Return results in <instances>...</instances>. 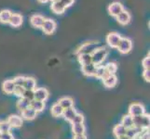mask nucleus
<instances>
[{
  "instance_id": "nucleus-1",
  "label": "nucleus",
  "mask_w": 150,
  "mask_h": 139,
  "mask_svg": "<svg viewBox=\"0 0 150 139\" xmlns=\"http://www.w3.org/2000/svg\"><path fill=\"white\" fill-rule=\"evenodd\" d=\"M107 55H108V50L105 46H101V47L97 48L94 52L91 54V62L95 66H99L103 62V60L106 59Z\"/></svg>"
},
{
  "instance_id": "nucleus-2",
  "label": "nucleus",
  "mask_w": 150,
  "mask_h": 139,
  "mask_svg": "<svg viewBox=\"0 0 150 139\" xmlns=\"http://www.w3.org/2000/svg\"><path fill=\"white\" fill-rule=\"evenodd\" d=\"M133 126L140 129H148L150 124V118L147 114H143L140 116L132 117Z\"/></svg>"
},
{
  "instance_id": "nucleus-3",
  "label": "nucleus",
  "mask_w": 150,
  "mask_h": 139,
  "mask_svg": "<svg viewBox=\"0 0 150 139\" xmlns=\"http://www.w3.org/2000/svg\"><path fill=\"white\" fill-rule=\"evenodd\" d=\"M101 47V45L99 43L97 42H91V43H86L83 45H81L80 47L77 50V55L79 54H90L91 55L94 51Z\"/></svg>"
},
{
  "instance_id": "nucleus-4",
  "label": "nucleus",
  "mask_w": 150,
  "mask_h": 139,
  "mask_svg": "<svg viewBox=\"0 0 150 139\" xmlns=\"http://www.w3.org/2000/svg\"><path fill=\"white\" fill-rule=\"evenodd\" d=\"M132 48V42L129 38H121L120 44H118L117 49L121 54H128Z\"/></svg>"
},
{
  "instance_id": "nucleus-5",
  "label": "nucleus",
  "mask_w": 150,
  "mask_h": 139,
  "mask_svg": "<svg viewBox=\"0 0 150 139\" xmlns=\"http://www.w3.org/2000/svg\"><path fill=\"white\" fill-rule=\"evenodd\" d=\"M121 36L117 33H110L108 34V35L106 36V43L108 44V45L111 46L113 48H117L118 44H120V40H121Z\"/></svg>"
},
{
  "instance_id": "nucleus-6",
  "label": "nucleus",
  "mask_w": 150,
  "mask_h": 139,
  "mask_svg": "<svg viewBox=\"0 0 150 139\" xmlns=\"http://www.w3.org/2000/svg\"><path fill=\"white\" fill-rule=\"evenodd\" d=\"M144 114V107L142 104L138 103H133L129 107V115L132 117H136Z\"/></svg>"
},
{
  "instance_id": "nucleus-7",
  "label": "nucleus",
  "mask_w": 150,
  "mask_h": 139,
  "mask_svg": "<svg viewBox=\"0 0 150 139\" xmlns=\"http://www.w3.org/2000/svg\"><path fill=\"white\" fill-rule=\"evenodd\" d=\"M123 10H124L123 5L120 2H113L108 6V13L113 17H117Z\"/></svg>"
},
{
  "instance_id": "nucleus-8",
  "label": "nucleus",
  "mask_w": 150,
  "mask_h": 139,
  "mask_svg": "<svg viewBox=\"0 0 150 139\" xmlns=\"http://www.w3.org/2000/svg\"><path fill=\"white\" fill-rule=\"evenodd\" d=\"M41 28L46 34H51L56 30V22L51 19H45V22Z\"/></svg>"
},
{
  "instance_id": "nucleus-9",
  "label": "nucleus",
  "mask_w": 150,
  "mask_h": 139,
  "mask_svg": "<svg viewBox=\"0 0 150 139\" xmlns=\"http://www.w3.org/2000/svg\"><path fill=\"white\" fill-rule=\"evenodd\" d=\"M35 99L39 101H46L49 97V91L46 88H35L34 90Z\"/></svg>"
},
{
  "instance_id": "nucleus-10",
  "label": "nucleus",
  "mask_w": 150,
  "mask_h": 139,
  "mask_svg": "<svg viewBox=\"0 0 150 139\" xmlns=\"http://www.w3.org/2000/svg\"><path fill=\"white\" fill-rule=\"evenodd\" d=\"M44 22H45V18L43 16H41V15H38V14L33 15L30 19V22H31V24H32V26L35 28H41Z\"/></svg>"
},
{
  "instance_id": "nucleus-11",
  "label": "nucleus",
  "mask_w": 150,
  "mask_h": 139,
  "mask_svg": "<svg viewBox=\"0 0 150 139\" xmlns=\"http://www.w3.org/2000/svg\"><path fill=\"white\" fill-rule=\"evenodd\" d=\"M117 18V22L121 24V25H127L129 22H131V14L129 13L128 11H126V10H123V11L121 13H120L117 15V16L116 17Z\"/></svg>"
},
{
  "instance_id": "nucleus-12",
  "label": "nucleus",
  "mask_w": 150,
  "mask_h": 139,
  "mask_svg": "<svg viewBox=\"0 0 150 139\" xmlns=\"http://www.w3.org/2000/svg\"><path fill=\"white\" fill-rule=\"evenodd\" d=\"M8 123L10 125V127H13V128H18L21 127L23 125V118L17 116V115H11L8 117Z\"/></svg>"
},
{
  "instance_id": "nucleus-13",
  "label": "nucleus",
  "mask_w": 150,
  "mask_h": 139,
  "mask_svg": "<svg viewBox=\"0 0 150 139\" xmlns=\"http://www.w3.org/2000/svg\"><path fill=\"white\" fill-rule=\"evenodd\" d=\"M103 85L107 87V88H113L114 86H116L117 83V78L115 74H109L105 79H103Z\"/></svg>"
},
{
  "instance_id": "nucleus-14",
  "label": "nucleus",
  "mask_w": 150,
  "mask_h": 139,
  "mask_svg": "<svg viewBox=\"0 0 150 139\" xmlns=\"http://www.w3.org/2000/svg\"><path fill=\"white\" fill-rule=\"evenodd\" d=\"M96 67L93 63H90L88 65L81 66V71L84 75L86 76H94L96 71Z\"/></svg>"
},
{
  "instance_id": "nucleus-15",
  "label": "nucleus",
  "mask_w": 150,
  "mask_h": 139,
  "mask_svg": "<svg viewBox=\"0 0 150 139\" xmlns=\"http://www.w3.org/2000/svg\"><path fill=\"white\" fill-rule=\"evenodd\" d=\"M8 23L12 27H20L23 23V16L18 13H12Z\"/></svg>"
},
{
  "instance_id": "nucleus-16",
  "label": "nucleus",
  "mask_w": 150,
  "mask_h": 139,
  "mask_svg": "<svg viewBox=\"0 0 150 139\" xmlns=\"http://www.w3.org/2000/svg\"><path fill=\"white\" fill-rule=\"evenodd\" d=\"M50 8L55 14H63L65 11V9H66V8L64 6L63 4H62V2L60 1V0H58V1H54V2L51 3Z\"/></svg>"
},
{
  "instance_id": "nucleus-17",
  "label": "nucleus",
  "mask_w": 150,
  "mask_h": 139,
  "mask_svg": "<svg viewBox=\"0 0 150 139\" xmlns=\"http://www.w3.org/2000/svg\"><path fill=\"white\" fill-rule=\"evenodd\" d=\"M37 114H38V113L35 112L31 107L27 108L26 110H24L22 111L23 119L26 120V121H32V120H34L35 118L37 117Z\"/></svg>"
},
{
  "instance_id": "nucleus-18",
  "label": "nucleus",
  "mask_w": 150,
  "mask_h": 139,
  "mask_svg": "<svg viewBox=\"0 0 150 139\" xmlns=\"http://www.w3.org/2000/svg\"><path fill=\"white\" fill-rule=\"evenodd\" d=\"M58 104L63 108L64 110L70 109V108H73L74 106V100L71 98V97H63L58 101Z\"/></svg>"
},
{
  "instance_id": "nucleus-19",
  "label": "nucleus",
  "mask_w": 150,
  "mask_h": 139,
  "mask_svg": "<svg viewBox=\"0 0 150 139\" xmlns=\"http://www.w3.org/2000/svg\"><path fill=\"white\" fill-rule=\"evenodd\" d=\"M35 85H37V82L33 77H25L24 83H23V88L25 90H35Z\"/></svg>"
},
{
  "instance_id": "nucleus-20",
  "label": "nucleus",
  "mask_w": 150,
  "mask_h": 139,
  "mask_svg": "<svg viewBox=\"0 0 150 139\" xmlns=\"http://www.w3.org/2000/svg\"><path fill=\"white\" fill-rule=\"evenodd\" d=\"M14 88L15 85L13 83V80H7L2 85V89L6 94H13Z\"/></svg>"
},
{
  "instance_id": "nucleus-21",
  "label": "nucleus",
  "mask_w": 150,
  "mask_h": 139,
  "mask_svg": "<svg viewBox=\"0 0 150 139\" xmlns=\"http://www.w3.org/2000/svg\"><path fill=\"white\" fill-rule=\"evenodd\" d=\"M144 129H140V128H136V127H132L129 128L126 131V136L130 138V139H136L137 136L140 135V133L143 131Z\"/></svg>"
},
{
  "instance_id": "nucleus-22",
  "label": "nucleus",
  "mask_w": 150,
  "mask_h": 139,
  "mask_svg": "<svg viewBox=\"0 0 150 139\" xmlns=\"http://www.w3.org/2000/svg\"><path fill=\"white\" fill-rule=\"evenodd\" d=\"M30 107L32 108V109L37 112H41L43 111L44 108H45V103L43 101H39V100H35L34 99L33 101H31V104H30Z\"/></svg>"
},
{
  "instance_id": "nucleus-23",
  "label": "nucleus",
  "mask_w": 150,
  "mask_h": 139,
  "mask_svg": "<svg viewBox=\"0 0 150 139\" xmlns=\"http://www.w3.org/2000/svg\"><path fill=\"white\" fill-rule=\"evenodd\" d=\"M109 75V73H107L106 70H105V67L103 66V65H99L96 67V71H95V77L99 79H105L106 76Z\"/></svg>"
},
{
  "instance_id": "nucleus-24",
  "label": "nucleus",
  "mask_w": 150,
  "mask_h": 139,
  "mask_svg": "<svg viewBox=\"0 0 150 139\" xmlns=\"http://www.w3.org/2000/svg\"><path fill=\"white\" fill-rule=\"evenodd\" d=\"M12 12L8 9H3L0 11V22L2 23H8L10 17H11Z\"/></svg>"
},
{
  "instance_id": "nucleus-25",
  "label": "nucleus",
  "mask_w": 150,
  "mask_h": 139,
  "mask_svg": "<svg viewBox=\"0 0 150 139\" xmlns=\"http://www.w3.org/2000/svg\"><path fill=\"white\" fill-rule=\"evenodd\" d=\"M76 114V110L74 109V108H70V109H67V110H64L63 117L64 118L66 121L72 122V121H73V119L75 118Z\"/></svg>"
},
{
  "instance_id": "nucleus-26",
  "label": "nucleus",
  "mask_w": 150,
  "mask_h": 139,
  "mask_svg": "<svg viewBox=\"0 0 150 139\" xmlns=\"http://www.w3.org/2000/svg\"><path fill=\"white\" fill-rule=\"evenodd\" d=\"M77 59H79V61L81 64V66L92 63L91 62V55H90V54H79L77 55Z\"/></svg>"
},
{
  "instance_id": "nucleus-27",
  "label": "nucleus",
  "mask_w": 150,
  "mask_h": 139,
  "mask_svg": "<svg viewBox=\"0 0 150 139\" xmlns=\"http://www.w3.org/2000/svg\"><path fill=\"white\" fill-rule=\"evenodd\" d=\"M85 125L83 123H79V124H73L72 125V132L75 136H79V135H84L85 133Z\"/></svg>"
},
{
  "instance_id": "nucleus-28",
  "label": "nucleus",
  "mask_w": 150,
  "mask_h": 139,
  "mask_svg": "<svg viewBox=\"0 0 150 139\" xmlns=\"http://www.w3.org/2000/svg\"><path fill=\"white\" fill-rule=\"evenodd\" d=\"M30 104H31V101H29L26 98H23V97H21L17 102V108H18V110L23 111L24 110H26L27 108H29Z\"/></svg>"
},
{
  "instance_id": "nucleus-29",
  "label": "nucleus",
  "mask_w": 150,
  "mask_h": 139,
  "mask_svg": "<svg viewBox=\"0 0 150 139\" xmlns=\"http://www.w3.org/2000/svg\"><path fill=\"white\" fill-rule=\"evenodd\" d=\"M126 129H129V128L133 127V121H132V117L131 115H124L122 120H121V123Z\"/></svg>"
},
{
  "instance_id": "nucleus-30",
  "label": "nucleus",
  "mask_w": 150,
  "mask_h": 139,
  "mask_svg": "<svg viewBox=\"0 0 150 139\" xmlns=\"http://www.w3.org/2000/svg\"><path fill=\"white\" fill-rule=\"evenodd\" d=\"M126 131L127 129L122 124H117L113 129V133H114V135L116 136V137L126 136Z\"/></svg>"
},
{
  "instance_id": "nucleus-31",
  "label": "nucleus",
  "mask_w": 150,
  "mask_h": 139,
  "mask_svg": "<svg viewBox=\"0 0 150 139\" xmlns=\"http://www.w3.org/2000/svg\"><path fill=\"white\" fill-rule=\"evenodd\" d=\"M64 109L62 108L58 103H56L52 106L51 108V114H52L53 117H60V116H63V113H64Z\"/></svg>"
},
{
  "instance_id": "nucleus-32",
  "label": "nucleus",
  "mask_w": 150,
  "mask_h": 139,
  "mask_svg": "<svg viewBox=\"0 0 150 139\" xmlns=\"http://www.w3.org/2000/svg\"><path fill=\"white\" fill-rule=\"evenodd\" d=\"M105 67L106 71L109 74H115L117 70V64L115 62H110V63H108L107 65H105Z\"/></svg>"
},
{
  "instance_id": "nucleus-33",
  "label": "nucleus",
  "mask_w": 150,
  "mask_h": 139,
  "mask_svg": "<svg viewBox=\"0 0 150 139\" xmlns=\"http://www.w3.org/2000/svg\"><path fill=\"white\" fill-rule=\"evenodd\" d=\"M23 98H26L29 101H33L35 99V95H34V91L33 90H24V93L23 96Z\"/></svg>"
},
{
  "instance_id": "nucleus-34",
  "label": "nucleus",
  "mask_w": 150,
  "mask_h": 139,
  "mask_svg": "<svg viewBox=\"0 0 150 139\" xmlns=\"http://www.w3.org/2000/svg\"><path fill=\"white\" fill-rule=\"evenodd\" d=\"M84 116L79 113H76L75 118L72 121V124H79V123H83L84 122Z\"/></svg>"
},
{
  "instance_id": "nucleus-35",
  "label": "nucleus",
  "mask_w": 150,
  "mask_h": 139,
  "mask_svg": "<svg viewBox=\"0 0 150 139\" xmlns=\"http://www.w3.org/2000/svg\"><path fill=\"white\" fill-rule=\"evenodd\" d=\"M25 77L24 76H17L13 79V83L15 86H23Z\"/></svg>"
},
{
  "instance_id": "nucleus-36",
  "label": "nucleus",
  "mask_w": 150,
  "mask_h": 139,
  "mask_svg": "<svg viewBox=\"0 0 150 139\" xmlns=\"http://www.w3.org/2000/svg\"><path fill=\"white\" fill-rule=\"evenodd\" d=\"M10 125L8 122H0V133H8L10 130Z\"/></svg>"
},
{
  "instance_id": "nucleus-37",
  "label": "nucleus",
  "mask_w": 150,
  "mask_h": 139,
  "mask_svg": "<svg viewBox=\"0 0 150 139\" xmlns=\"http://www.w3.org/2000/svg\"><path fill=\"white\" fill-rule=\"evenodd\" d=\"M24 88H23V86H15V88H14V91H13V94L15 96H20V97H22L23 95V93H24Z\"/></svg>"
},
{
  "instance_id": "nucleus-38",
  "label": "nucleus",
  "mask_w": 150,
  "mask_h": 139,
  "mask_svg": "<svg viewBox=\"0 0 150 139\" xmlns=\"http://www.w3.org/2000/svg\"><path fill=\"white\" fill-rule=\"evenodd\" d=\"M142 65H143L144 70H150V58H149V55L143 59Z\"/></svg>"
},
{
  "instance_id": "nucleus-39",
  "label": "nucleus",
  "mask_w": 150,
  "mask_h": 139,
  "mask_svg": "<svg viewBox=\"0 0 150 139\" xmlns=\"http://www.w3.org/2000/svg\"><path fill=\"white\" fill-rule=\"evenodd\" d=\"M143 77L146 82H150V70H144L143 71Z\"/></svg>"
},
{
  "instance_id": "nucleus-40",
  "label": "nucleus",
  "mask_w": 150,
  "mask_h": 139,
  "mask_svg": "<svg viewBox=\"0 0 150 139\" xmlns=\"http://www.w3.org/2000/svg\"><path fill=\"white\" fill-rule=\"evenodd\" d=\"M0 139H14L13 136L9 132L8 133H1V136H0Z\"/></svg>"
},
{
  "instance_id": "nucleus-41",
  "label": "nucleus",
  "mask_w": 150,
  "mask_h": 139,
  "mask_svg": "<svg viewBox=\"0 0 150 139\" xmlns=\"http://www.w3.org/2000/svg\"><path fill=\"white\" fill-rule=\"evenodd\" d=\"M60 1L62 2V4H63L65 8H68L74 4L75 0H60Z\"/></svg>"
},
{
  "instance_id": "nucleus-42",
  "label": "nucleus",
  "mask_w": 150,
  "mask_h": 139,
  "mask_svg": "<svg viewBox=\"0 0 150 139\" xmlns=\"http://www.w3.org/2000/svg\"><path fill=\"white\" fill-rule=\"evenodd\" d=\"M74 139H87V136L85 135H79V136H75Z\"/></svg>"
},
{
  "instance_id": "nucleus-43",
  "label": "nucleus",
  "mask_w": 150,
  "mask_h": 139,
  "mask_svg": "<svg viewBox=\"0 0 150 139\" xmlns=\"http://www.w3.org/2000/svg\"><path fill=\"white\" fill-rule=\"evenodd\" d=\"M117 139H130L127 136H118L117 137Z\"/></svg>"
},
{
  "instance_id": "nucleus-44",
  "label": "nucleus",
  "mask_w": 150,
  "mask_h": 139,
  "mask_svg": "<svg viewBox=\"0 0 150 139\" xmlns=\"http://www.w3.org/2000/svg\"><path fill=\"white\" fill-rule=\"evenodd\" d=\"M38 1L39 2V3H42V4H44V3H47L49 0H38Z\"/></svg>"
},
{
  "instance_id": "nucleus-45",
  "label": "nucleus",
  "mask_w": 150,
  "mask_h": 139,
  "mask_svg": "<svg viewBox=\"0 0 150 139\" xmlns=\"http://www.w3.org/2000/svg\"><path fill=\"white\" fill-rule=\"evenodd\" d=\"M51 1H52V2H54V1H58V0H51Z\"/></svg>"
},
{
  "instance_id": "nucleus-46",
  "label": "nucleus",
  "mask_w": 150,
  "mask_h": 139,
  "mask_svg": "<svg viewBox=\"0 0 150 139\" xmlns=\"http://www.w3.org/2000/svg\"><path fill=\"white\" fill-rule=\"evenodd\" d=\"M0 136H1V133H0Z\"/></svg>"
},
{
  "instance_id": "nucleus-47",
  "label": "nucleus",
  "mask_w": 150,
  "mask_h": 139,
  "mask_svg": "<svg viewBox=\"0 0 150 139\" xmlns=\"http://www.w3.org/2000/svg\"></svg>"
}]
</instances>
